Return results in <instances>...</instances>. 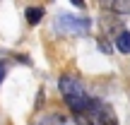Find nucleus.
<instances>
[{
    "label": "nucleus",
    "instance_id": "nucleus-3",
    "mask_svg": "<svg viewBox=\"0 0 130 125\" xmlns=\"http://www.w3.org/2000/svg\"><path fill=\"white\" fill-rule=\"evenodd\" d=\"M87 116H92L99 125H118V118H116V113H113V108L108 106V103L96 101V99H92V101H89Z\"/></svg>",
    "mask_w": 130,
    "mask_h": 125
},
{
    "label": "nucleus",
    "instance_id": "nucleus-9",
    "mask_svg": "<svg viewBox=\"0 0 130 125\" xmlns=\"http://www.w3.org/2000/svg\"><path fill=\"white\" fill-rule=\"evenodd\" d=\"M5 72H7V67H5V63H0V82L5 79Z\"/></svg>",
    "mask_w": 130,
    "mask_h": 125
},
{
    "label": "nucleus",
    "instance_id": "nucleus-6",
    "mask_svg": "<svg viewBox=\"0 0 130 125\" xmlns=\"http://www.w3.org/2000/svg\"><path fill=\"white\" fill-rule=\"evenodd\" d=\"M43 17V10L41 7H27V22L29 24H39Z\"/></svg>",
    "mask_w": 130,
    "mask_h": 125
},
{
    "label": "nucleus",
    "instance_id": "nucleus-7",
    "mask_svg": "<svg viewBox=\"0 0 130 125\" xmlns=\"http://www.w3.org/2000/svg\"><path fill=\"white\" fill-rule=\"evenodd\" d=\"M41 125H68V123H65V118H63V116H48Z\"/></svg>",
    "mask_w": 130,
    "mask_h": 125
},
{
    "label": "nucleus",
    "instance_id": "nucleus-5",
    "mask_svg": "<svg viewBox=\"0 0 130 125\" xmlns=\"http://www.w3.org/2000/svg\"><path fill=\"white\" fill-rule=\"evenodd\" d=\"M116 48L123 56H130V31H118L116 36Z\"/></svg>",
    "mask_w": 130,
    "mask_h": 125
},
{
    "label": "nucleus",
    "instance_id": "nucleus-4",
    "mask_svg": "<svg viewBox=\"0 0 130 125\" xmlns=\"http://www.w3.org/2000/svg\"><path fill=\"white\" fill-rule=\"evenodd\" d=\"M101 7H104V10H111V12H116V14L130 12L128 0H101Z\"/></svg>",
    "mask_w": 130,
    "mask_h": 125
},
{
    "label": "nucleus",
    "instance_id": "nucleus-2",
    "mask_svg": "<svg viewBox=\"0 0 130 125\" xmlns=\"http://www.w3.org/2000/svg\"><path fill=\"white\" fill-rule=\"evenodd\" d=\"M56 29L60 34H87L89 31V19L72 17V14H58L56 17Z\"/></svg>",
    "mask_w": 130,
    "mask_h": 125
},
{
    "label": "nucleus",
    "instance_id": "nucleus-10",
    "mask_svg": "<svg viewBox=\"0 0 130 125\" xmlns=\"http://www.w3.org/2000/svg\"><path fill=\"white\" fill-rule=\"evenodd\" d=\"M70 3H72L75 7H84V0H70Z\"/></svg>",
    "mask_w": 130,
    "mask_h": 125
},
{
    "label": "nucleus",
    "instance_id": "nucleus-8",
    "mask_svg": "<svg viewBox=\"0 0 130 125\" xmlns=\"http://www.w3.org/2000/svg\"><path fill=\"white\" fill-rule=\"evenodd\" d=\"M99 51H104V53H111V43H108L106 39H99Z\"/></svg>",
    "mask_w": 130,
    "mask_h": 125
},
{
    "label": "nucleus",
    "instance_id": "nucleus-1",
    "mask_svg": "<svg viewBox=\"0 0 130 125\" xmlns=\"http://www.w3.org/2000/svg\"><path fill=\"white\" fill-rule=\"evenodd\" d=\"M58 89H60L65 103L70 106V111L77 116V113H87L89 108V101H92V96L87 94V89H84V84L79 82L77 77H72V75H63L60 82H58Z\"/></svg>",
    "mask_w": 130,
    "mask_h": 125
}]
</instances>
